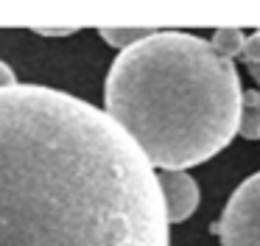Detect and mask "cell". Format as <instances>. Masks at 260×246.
Returning a JSON list of instances; mask_svg holds the SVG:
<instances>
[{
	"instance_id": "6da1fadb",
	"label": "cell",
	"mask_w": 260,
	"mask_h": 246,
	"mask_svg": "<svg viewBox=\"0 0 260 246\" xmlns=\"http://www.w3.org/2000/svg\"><path fill=\"white\" fill-rule=\"evenodd\" d=\"M0 246H171L159 173L90 101L0 89Z\"/></svg>"
},
{
	"instance_id": "7a4b0ae2",
	"label": "cell",
	"mask_w": 260,
	"mask_h": 246,
	"mask_svg": "<svg viewBox=\"0 0 260 246\" xmlns=\"http://www.w3.org/2000/svg\"><path fill=\"white\" fill-rule=\"evenodd\" d=\"M243 87L232 59L185 31H154L120 50L104 81V112L154 171H187L238 134Z\"/></svg>"
},
{
	"instance_id": "3957f363",
	"label": "cell",
	"mask_w": 260,
	"mask_h": 246,
	"mask_svg": "<svg viewBox=\"0 0 260 246\" xmlns=\"http://www.w3.org/2000/svg\"><path fill=\"white\" fill-rule=\"evenodd\" d=\"M213 232L221 238V246H260V173L235 188Z\"/></svg>"
},
{
	"instance_id": "277c9868",
	"label": "cell",
	"mask_w": 260,
	"mask_h": 246,
	"mask_svg": "<svg viewBox=\"0 0 260 246\" xmlns=\"http://www.w3.org/2000/svg\"><path fill=\"white\" fill-rule=\"evenodd\" d=\"M159 184H162L165 196V210H168L171 224H182L190 218L199 207V184L187 171H162L159 173Z\"/></svg>"
},
{
	"instance_id": "5b68a950",
	"label": "cell",
	"mask_w": 260,
	"mask_h": 246,
	"mask_svg": "<svg viewBox=\"0 0 260 246\" xmlns=\"http://www.w3.org/2000/svg\"><path fill=\"white\" fill-rule=\"evenodd\" d=\"M238 134L246 140H260V89H243Z\"/></svg>"
},
{
	"instance_id": "8992f818",
	"label": "cell",
	"mask_w": 260,
	"mask_h": 246,
	"mask_svg": "<svg viewBox=\"0 0 260 246\" xmlns=\"http://www.w3.org/2000/svg\"><path fill=\"white\" fill-rule=\"evenodd\" d=\"M246 39H249V34L241 31V28H218V31H213V37H210V45H213L215 53H221L224 59H235V56L243 53Z\"/></svg>"
},
{
	"instance_id": "52a82bcc",
	"label": "cell",
	"mask_w": 260,
	"mask_h": 246,
	"mask_svg": "<svg viewBox=\"0 0 260 246\" xmlns=\"http://www.w3.org/2000/svg\"><path fill=\"white\" fill-rule=\"evenodd\" d=\"M154 31H157V28H101L98 37H101L104 42H109L112 48L126 50V48H132V45L148 39Z\"/></svg>"
},
{
	"instance_id": "ba28073f",
	"label": "cell",
	"mask_w": 260,
	"mask_h": 246,
	"mask_svg": "<svg viewBox=\"0 0 260 246\" xmlns=\"http://www.w3.org/2000/svg\"><path fill=\"white\" fill-rule=\"evenodd\" d=\"M14 84H20V81H17V76H14V70H12V67H9L3 59H0V89L14 87Z\"/></svg>"
},
{
	"instance_id": "9c48e42d",
	"label": "cell",
	"mask_w": 260,
	"mask_h": 246,
	"mask_svg": "<svg viewBox=\"0 0 260 246\" xmlns=\"http://www.w3.org/2000/svg\"><path fill=\"white\" fill-rule=\"evenodd\" d=\"M42 37H68V34H73V28H64V31H40Z\"/></svg>"
},
{
	"instance_id": "30bf717a",
	"label": "cell",
	"mask_w": 260,
	"mask_h": 246,
	"mask_svg": "<svg viewBox=\"0 0 260 246\" xmlns=\"http://www.w3.org/2000/svg\"><path fill=\"white\" fill-rule=\"evenodd\" d=\"M249 76H252L254 81H257V87H260V62H257V65H252V67H249Z\"/></svg>"
}]
</instances>
